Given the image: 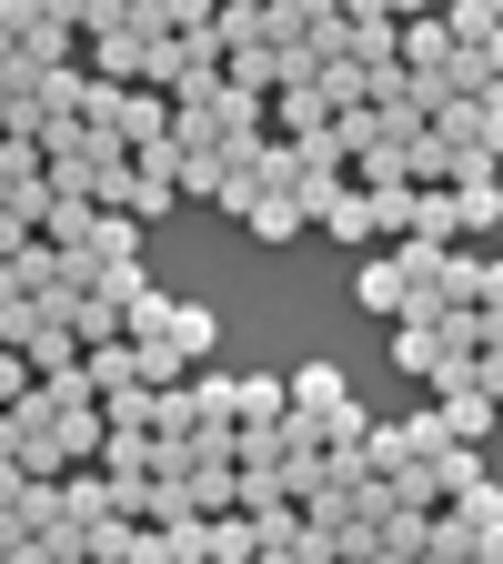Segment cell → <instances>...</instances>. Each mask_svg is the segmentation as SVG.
<instances>
[{"mask_svg": "<svg viewBox=\"0 0 503 564\" xmlns=\"http://www.w3.org/2000/svg\"><path fill=\"white\" fill-rule=\"evenodd\" d=\"M352 303L383 313V323H403V313H413V272H403V252H393V242L352 262Z\"/></svg>", "mask_w": 503, "mask_h": 564, "instance_id": "6da1fadb", "label": "cell"}, {"mask_svg": "<svg viewBox=\"0 0 503 564\" xmlns=\"http://www.w3.org/2000/svg\"><path fill=\"white\" fill-rule=\"evenodd\" d=\"M141 61H152V41H141L131 21H101V31L81 41V70H91V82H121V91H141Z\"/></svg>", "mask_w": 503, "mask_h": 564, "instance_id": "7a4b0ae2", "label": "cell"}, {"mask_svg": "<svg viewBox=\"0 0 503 564\" xmlns=\"http://www.w3.org/2000/svg\"><path fill=\"white\" fill-rule=\"evenodd\" d=\"M322 232H332L342 252H383V223H373V192H363V182H352V192H342V202L322 212Z\"/></svg>", "mask_w": 503, "mask_h": 564, "instance_id": "3957f363", "label": "cell"}, {"mask_svg": "<svg viewBox=\"0 0 503 564\" xmlns=\"http://www.w3.org/2000/svg\"><path fill=\"white\" fill-rule=\"evenodd\" d=\"M434 403H444V434H453V444H483L493 423H503V403H493L483 383H473V393H434Z\"/></svg>", "mask_w": 503, "mask_h": 564, "instance_id": "277c9868", "label": "cell"}, {"mask_svg": "<svg viewBox=\"0 0 503 564\" xmlns=\"http://www.w3.org/2000/svg\"><path fill=\"white\" fill-rule=\"evenodd\" d=\"M172 323H182V293H162V282H152V293L121 313V343H172Z\"/></svg>", "mask_w": 503, "mask_h": 564, "instance_id": "5b68a950", "label": "cell"}, {"mask_svg": "<svg viewBox=\"0 0 503 564\" xmlns=\"http://www.w3.org/2000/svg\"><path fill=\"white\" fill-rule=\"evenodd\" d=\"M413 232H423V242H463V202H453L444 182H423V192H413Z\"/></svg>", "mask_w": 503, "mask_h": 564, "instance_id": "8992f818", "label": "cell"}, {"mask_svg": "<svg viewBox=\"0 0 503 564\" xmlns=\"http://www.w3.org/2000/svg\"><path fill=\"white\" fill-rule=\"evenodd\" d=\"M444 352H453V343H444L434 323H393V364H403L413 383H434V364H444Z\"/></svg>", "mask_w": 503, "mask_h": 564, "instance_id": "52a82bcc", "label": "cell"}, {"mask_svg": "<svg viewBox=\"0 0 503 564\" xmlns=\"http://www.w3.org/2000/svg\"><path fill=\"white\" fill-rule=\"evenodd\" d=\"M332 403H352L342 364H293V413H332Z\"/></svg>", "mask_w": 503, "mask_h": 564, "instance_id": "ba28073f", "label": "cell"}, {"mask_svg": "<svg viewBox=\"0 0 503 564\" xmlns=\"http://www.w3.org/2000/svg\"><path fill=\"white\" fill-rule=\"evenodd\" d=\"M444 61H453L444 11H434V21H403V70H413V82H423V70H444Z\"/></svg>", "mask_w": 503, "mask_h": 564, "instance_id": "9c48e42d", "label": "cell"}, {"mask_svg": "<svg viewBox=\"0 0 503 564\" xmlns=\"http://www.w3.org/2000/svg\"><path fill=\"white\" fill-rule=\"evenodd\" d=\"M222 70H232V91H262V101L282 91V51H272V41H242V51L222 61Z\"/></svg>", "mask_w": 503, "mask_h": 564, "instance_id": "30bf717a", "label": "cell"}, {"mask_svg": "<svg viewBox=\"0 0 503 564\" xmlns=\"http://www.w3.org/2000/svg\"><path fill=\"white\" fill-rule=\"evenodd\" d=\"M293 413V373H242V423H282Z\"/></svg>", "mask_w": 503, "mask_h": 564, "instance_id": "8fae6325", "label": "cell"}, {"mask_svg": "<svg viewBox=\"0 0 503 564\" xmlns=\"http://www.w3.org/2000/svg\"><path fill=\"white\" fill-rule=\"evenodd\" d=\"M303 223H313V212H303L293 192H262V202H252V242H293Z\"/></svg>", "mask_w": 503, "mask_h": 564, "instance_id": "7c38bea8", "label": "cell"}, {"mask_svg": "<svg viewBox=\"0 0 503 564\" xmlns=\"http://www.w3.org/2000/svg\"><path fill=\"white\" fill-rule=\"evenodd\" d=\"M101 232V202H51V223H41V242H61V252H81Z\"/></svg>", "mask_w": 503, "mask_h": 564, "instance_id": "4fadbf2b", "label": "cell"}, {"mask_svg": "<svg viewBox=\"0 0 503 564\" xmlns=\"http://www.w3.org/2000/svg\"><path fill=\"white\" fill-rule=\"evenodd\" d=\"M373 444V403H332L322 413V454H363Z\"/></svg>", "mask_w": 503, "mask_h": 564, "instance_id": "5bb4252c", "label": "cell"}, {"mask_svg": "<svg viewBox=\"0 0 503 564\" xmlns=\"http://www.w3.org/2000/svg\"><path fill=\"white\" fill-rule=\"evenodd\" d=\"M262 554V524L252 514H211V564H252Z\"/></svg>", "mask_w": 503, "mask_h": 564, "instance_id": "9a60e30c", "label": "cell"}, {"mask_svg": "<svg viewBox=\"0 0 503 564\" xmlns=\"http://www.w3.org/2000/svg\"><path fill=\"white\" fill-rule=\"evenodd\" d=\"M131 534H141L131 514H101V524H81V554L91 564H131Z\"/></svg>", "mask_w": 503, "mask_h": 564, "instance_id": "2e32d148", "label": "cell"}, {"mask_svg": "<svg viewBox=\"0 0 503 564\" xmlns=\"http://www.w3.org/2000/svg\"><path fill=\"white\" fill-rule=\"evenodd\" d=\"M413 192H423V182H383V192H373V223H383V242H413Z\"/></svg>", "mask_w": 503, "mask_h": 564, "instance_id": "e0dca14e", "label": "cell"}, {"mask_svg": "<svg viewBox=\"0 0 503 564\" xmlns=\"http://www.w3.org/2000/svg\"><path fill=\"white\" fill-rule=\"evenodd\" d=\"M453 202H463V232H503V172L493 182H463Z\"/></svg>", "mask_w": 503, "mask_h": 564, "instance_id": "ac0fdd59", "label": "cell"}, {"mask_svg": "<svg viewBox=\"0 0 503 564\" xmlns=\"http://www.w3.org/2000/svg\"><path fill=\"white\" fill-rule=\"evenodd\" d=\"M81 373H91L101 393H121V383H141V373H131V343H91V352H81Z\"/></svg>", "mask_w": 503, "mask_h": 564, "instance_id": "d6986e66", "label": "cell"}, {"mask_svg": "<svg viewBox=\"0 0 503 564\" xmlns=\"http://www.w3.org/2000/svg\"><path fill=\"white\" fill-rule=\"evenodd\" d=\"M322 121H342L322 82H313V91H282V131H322Z\"/></svg>", "mask_w": 503, "mask_h": 564, "instance_id": "ffe728a7", "label": "cell"}, {"mask_svg": "<svg viewBox=\"0 0 503 564\" xmlns=\"http://www.w3.org/2000/svg\"><path fill=\"white\" fill-rule=\"evenodd\" d=\"M352 172H363V192H383V182H413V152H403V141H373Z\"/></svg>", "mask_w": 503, "mask_h": 564, "instance_id": "44dd1931", "label": "cell"}, {"mask_svg": "<svg viewBox=\"0 0 503 564\" xmlns=\"http://www.w3.org/2000/svg\"><path fill=\"white\" fill-rule=\"evenodd\" d=\"M172 343L192 352V364H201V352L211 343H222V313H211V303H182V323H172Z\"/></svg>", "mask_w": 503, "mask_h": 564, "instance_id": "7402d4cb", "label": "cell"}, {"mask_svg": "<svg viewBox=\"0 0 503 564\" xmlns=\"http://www.w3.org/2000/svg\"><path fill=\"white\" fill-rule=\"evenodd\" d=\"M70 333H81V352H91V343H121V303L81 293V313H70Z\"/></svg>", "mask_w": 503, "mask_h": 564, "instance_id": "603a6c76", "label": "cell"}, {"mask_svg": "<svg viewBox=\"0 0 503 564\" xmlns=\"http://www.w3.org/2000/svg\"><path fill=\"white\" fill-rule=\"evenodd\" d=\"M434 474H444V494H473V484H493L473 444H444V454H434Z\"/></svg>", "mask_w": 503, "mask_h": 564, "instance_id": "cb8c5ba5", "label": "cell"}, {"mask_svg": "<svg viewBox=\"0 0 503 564\" xmlns=\"http://www.w3.org/2000/svg\"><path fill=\"white\" fill-rule=\"evenodd\" d=\"M453 514H463L473 534H493V524H503V484H473V494H453Z\"/></svg>", "mask_w": 503, "mask_h": 564, "instance_id": "d4e9b609", "label": "cell"}, {"mask_svg": "<svg viewBox=\"0 0 503 564\" xmlns=\"http://www.w3.org/2000/svg\"><path fill=\"white\" fill-rule=\"evenodd\" d=\"M21 252H41V232L21 223V212H0V262H21Z\"/></svg>", "mask_w": 503, "mask_h": 564, "instance_id": "484cf974", "label": "cell"}, {"mask_svg": "<svg viewBox=\"0 0 503 564\" xmlns=\"http://www.w3.org/2000/svg\"><path fill=\"white\" fill-rule=\"evenodd\" d=\"M131 564H172V534H162V524H141V534H131Z\"/></svg>", "mask_w": 503, "mask_h": 564, "instance_id": "4316f807", "label": "cell"}, {"mask_svg": "<svg viewBox=\"0 0 503 564\" xmlns=\"http://www.w3.org/2000/svg\"><path fill=\"white\" fill-rule=\"evenodd\" d=\"M473 121H483V152L503 162V91H493V101H473Z\"/></svg>", "mask_w": 503, "mask_h": 564, "instance_id": "83f0119b", "label": "cell"}, {"mask_svg": "<svg viewBox=\"0 0 503 564\" xmlns=\"http://www.w3.org/2000/svg\"><path fill=\"white\" fill-rule=\"evenodd\" d=\"M11 303H31V272H21V262H0V313H11Z\"/></svg>", "mask_w": 503, "mask_h": 564, "instance_id": "f1b7e54d", "label": "cell"}, {"mask_svg": "<svg viewBox=\"0 0 503 564\" xmlns=\"http://www.w3.org/2000/svg\"><path fill=\"white\" fill-rule=\"evenodd\" d=\"M252 564H303V544H262V554H252Z\"/></svg>", "mask_w": 503, "mask_h": 564, "instance_id": "f546056e", "label": "cell"}, {"mask_svg": "<svg viewBox=\"0 0 503 564\" xmlns=\"http://www.w3.org/2000/svg\"><path fill=\"white\" fill-rule=\"evenodd\" d=\"M483 61H493V82H503V31H493V41H483Z\"/></svg>", "mask_w": 503, "mask_h": 564, "instance_id": "4dcf8cb0", "label": "cell"}, {"mask_svg": "<svg viewBox=\"0 0 503 564\" xmlns=\"http://www.w3.org/2000/svg\"><path fill=\"white\" fill-rule=\"evenodd\" d=\"M483 11H493V21H503V0H483Z\"/></svg>", "mask_w": 503, "mask_h": 564, "instance_id": "1f68e13d", "label": "cell"}, {"mask_svg": "<svg viewBox=\"0 0 503 564\" xmlns=\"http://www.w3.org/2000/svg\"><path fill=\"white\" fill-rule=\"evenodd\" d=\"M473 564H493V554H473Z\"/></svg>", "mask_w": 503, "mask_h": 564, "instance_id": "d6a6232c", "label": "cell"}, {"mask_svg": "<svg viewBox=\"0 0 503 564\" xmlns=\"http://www.w3.org/2000/svg\"><path fill=\"white\" fill-rule=\"evenodd\" d=\"M0 141H11V131H0Z\"/></svg>", "mask_w": 503, "mask_h": 564, "instance_id": "836d02e7", "label": "cell"}, {"mask_svg": "<svg viewBox=\"0 0 503 564\" xmlns=\"http://www.w3.org/2000/svg\"><path fill=\"white\" fill-rule=\"evenodd\" d=\"M0 564H11V554H0Z\"/></svg>", "mask_w": 503, "mask_h": 564, "instance_id": "e575fe53", "label": "cell"}]
</instances>
